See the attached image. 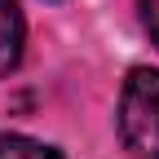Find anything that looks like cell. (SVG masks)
Segmentation results:
<instances>
[{"label": "cell", "mask_w": 159, "mask_h": 159, "mask_svg": "<svg viewBox=\"0 0 159 159\" xmlns=\"http://www.w3.org/2000/svg\"><path fill=\"white\" fill-rule=\"evenodd\" d=\"M0 159H62V150H53L44 142H31V137H0Z\"/></svg>", "instance_id": "3957f363"}, {"label": "cell", "mask_w": 159, "mask_h": 159, "mask_svg": "<svg viewBox=\"0 0 159 159\" xmlns=\"http://www.w3.org/2000/svg\"><path fill=\"white\" fill-rule=\"evenodd\" d=\"M142 22H146L150 40L159 44V0H142Z\"/></svg>", "instance_id": "277c9868"}, {"label": "cell", "mask_w": 159, "mask_h": 159, "mask_svg": "<svg viewBox=\"0 0 159 159\" xmlns=\"http://www.w3.org/2000/svg\"><path fill=\"white\" fill-rule=\"evenodd\" d=\"M119 137L142 159H159V71L137 66L119 93Z\"/></svg>", "instance_id": "6da1fadb"}, {"label": "cell", "mask_w": 159, "mask_h": 159, "mask_svg": "<svg viewBox=\"0 0 159 159\" xmlns=\"http://www.w3.org/2000/svg\"><path fill=\"white\" fill-rule=\"evenodd\" d=\"M22 44H27V22L18 0H0V75H9L22 62Z\"/></svg>", "instance_id": "7a4b0ae2"}]
</instances>
